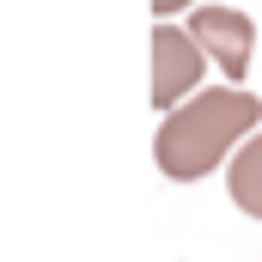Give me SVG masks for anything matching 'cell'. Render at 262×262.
I'll return each instance as SVG.
<instances>
[{
    "label": "cell",
    "mask_w": 262,
    "mask_h": 262,
    "mask_svg": "<svg viewBox=\"0 0 262 262\" xmlns=\"http://www.w3.org/2000/svg\"><path fill=\"white\" fill-rule=\"evenodd\" d=\"M262 128V98L244 92V85H213V92H195L189 104H177L159 134H152V159L171 183H195L207 177L220 159H232L250 134Z\"/></svg>",
    "instance_id": "1"
},
{
    "label": "cell",
    "mask_w": 262,
    "mask_h": 262,
    "mask_svg": "<svg viewBox=\"0 0 262 262\" xmlns=\"http://www.w3.org/2000/svg\"><path fill=\"white\" fill-rule=\"evenodd\" d=\"M189 37L201 43V55H213V67L244 85L250 73V55H256V25L238 12V6H195L189 12Z\"/></svg>",
    "instance_id": "3"
},
{
    "label": "cell",
    "mask_w": 262,
    "mask_h": 262,
    "mask_svg": "<svg viewBox=\"0 0 262 262\" xmlns=\"http://www.w3.org/2000/svg\"><path fill=\"white\" fill-rule=\"evenodd\" d=\"M226 189H232V201L250 213V220H262V128L232 152V171H226Z\"/></svg>",
    "instance_id": "4"
},
{
    "label": "cell",
    "mask_w": 262,
    "mask_h": 262,
    "mask_svg": "<svg viewBox=\"0 0 262 262\" xmlns=\"http://www.w3.org/2000/svg\"><path fill=\"white\" fill-rule=\"evenodd\" d=\"M183 6H189V0H152V12H159V18H171V12H183Z\"/></svg>",
    "instance_id": "5"
},
{
    "label": "cell",
    "mask_w": 262,
    "mask_h": 262,
    "mask_svg": "<svg viewBox=\"0 0 262 262\" xmlns=\"http://www.w3.org/2000/svg\"><path fill=\"white\" fill-rule=\"evenodd\" d=\"M201 73H207V55H201V43L189 37V25L159 18V31H152V104L171 116L177 104L195 98Z\"/></svg>",
    "instance_id": "2"
}]
</instances>
